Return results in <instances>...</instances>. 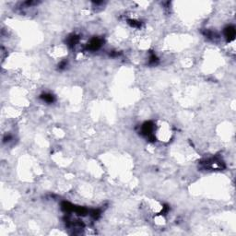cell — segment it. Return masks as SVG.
I'll return each mask as SVG.
<instances>
[{
    "mask_svg": "<svg viewBox=\"0 0 236 236\" xmlns=\"http://www.w3.org/2000/svg\"><path fill=\"white\" fill-rule=\"evenodd\" d=\"M78 41H80V38H78V36H76V35H72L71 37H69L67 43H68L69 46H74L78 42Z\"/></svg>",
    "mask_w": 236,
    "mask_h": 236,
    "instance_id": "277c9868",
    "label": "cell"
},
{
    "mask_svg": "<svg viewBox=\"0 0 236 236\" xmlns=\"http://www.w3.org/2000/svg\"><path fill=\"white\" fill-rule=\"evenodd\" d=\"M41 99L43 100V102H45L47 103H52L55 100V97L52 94H49V93H45L41 96Z\"/></svg>",
    "mask_w": 236,
    "mask_h": 236,
    "instance_id": "3957f363",
    "label": "cell"
},
{
    "mask_svg": "<svg viewBox=\"0 0 236 236\" xmlns=\"http://www.w3.org/2000/svg\"><path fill=\"white\" fill-rule=\"evenodd\" d=\"M128 23L134 28H139L141 26V23L139 22V21L135 20H128Z\"/></svg>",
    "mask_w": 236,
    "mask_h": 236,
    "instance_id": "5b68a950",
    "label": "cell"
},
{
    "mask_svg": "<svg viewBox=\"0 0 236 236\" xmlns=\"http://www.w3.org/2000/svg\"><path fill=\"white\" fill-rule=\"evenodd\" d=\"M100 46H102V41L98 38H94L88 45V49H90L91 51H94V50L99 49Z\"/></svg>",
    "mask_w": 236,
    "mask_h": 236,
    "instance_id": "6da1fadb",
    "label": "cell"
},
{
    "mask_svg": "<svg viewBox=\"0 0 236 236\" xmlns=\"http://www.w3.org/2000/svg\"><path fill=\"white\" fill-rule=\"evenodd\" d=\"M224 36L226 37V39L229 42L233 40L235 37V29L233 27H231V26L227 27L224 30Z\"/></svg>",
    "mask_w": 236,
    "mask_h": 236,
    "instance_id": "7a4b0ae2",
    "label": "cell"
}]
</instances>
